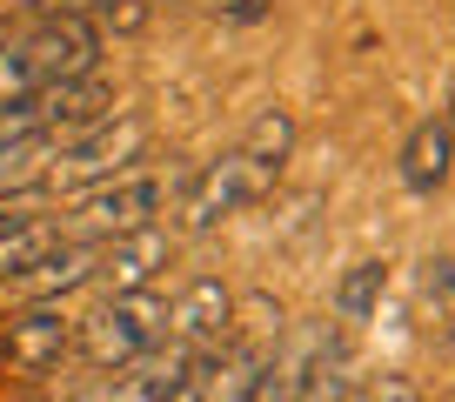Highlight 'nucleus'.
I'll list each match as a JSON object with an SVG mask.
<instances>
[{"label":"nucleus","mask_w":455,"mask_h":402,"mask_svg":"<svg viewBox=\"0 0 455 402\" xmlns=\"http://www.w3.org/2000/svg\"><path fill=\"white\" fill-rule=\"evenodd\" d=\"M94 68H100L94 20H41V28H28L20 41L0 47V108L34 100L68 81H94Z\"/></svg>","instance_id":"nucleus-1"},{"label":"nucleus","mask_w":455,"mask_h":402,"mask_svg":"<svg viewBox=\"0 0 455 402\" xmlns=\"http://www.w3.org/2000/svg\"><path fill=\"white\" fill-rule=\"evenodd\" d=\"M282 181L275 168H261V161H248L242 148L221 161H201V168H188L181 195H174V229L181 235H208L221 229L228 215H242V208H255L268 188Z\"/></svg>","instance_id":"nucleus-2"},{"label":"nucleus","mask_w":455,"mask_h":402,"mask_svg":"<svg viewBox=\"0 0 455 402\" xmlns=\"http://www.w3.org/2000/svg\"><path fill=\"white\" fill-rule=\"evenodd\" d=\"M181 181H188V168L181 174H121V181H100V188H87V195H74V242H121V235H141V229H155V215L168 208L174 195H181Z\"/></svg>","instance_id":"nucleus-3"},{"label":"nucleus","mask_w":455,"mask_h":402,"mask_svg":"<svg viewBox=\"0 0 455 402\" xmlns=\"http://www.w3.org/2000/svg\"><path fill=\"white\" fill-rule=\"evenodd\" d=\"M168 335V302L161 295H108L87 322H74V356L87 369H128Z\"/></svg>","instance_id":"nucleus-4"},{"label":"nucleus","mask_w":455,"mask_h":402,"mask_svg":"<svg viewBox=\"0 0 455 402\" xmlns=\"http://www.w3.org/2000/svg\"><path fill=\"white\" fill-rule=\"evenodd\" d=\"M148 141H155V134H148L141 115H108L100 128L74 134L54 155V181L74 188V195H87V188H100V181H121V174H134V161L148 155Z\"/></svg>","instance_id":"nucleus-5"},{"label":"nucleus","mask_w":455,"mask_h":402,"mask_svg":"<svg viewBox=\"0 0 455 402\" xmlns=\"http://www.w3.org/2000/svg\"><path fill=\"white\" fill-rule=\"evenodd\" d=\"M228 322H235V288L221 275H195L168 302V342H181V349H221Z\"/></svg>","instance_id":"nucleus-6"},{"label":"nucleus","mask_w":455,"mask_h":402,"mask_svg":"<svg viewBox=\"0 0 455 402\" xmlns=\"http://www.w3.org/2000/svg\"><path fill=\"white\" fill-rule=\"evenodd\" d=\"M161 269H168V235L141 229V235H121V242H100L94 282L108 288V295H148Z\"/></svg>","instance_id":"nucleus-7"},{"label":"nucleus","mask_w":455,"mask_h":402,"mask_svg":"<svg viewBox=\"0 0 455 402\" xmlns=\"http://www.w3.org/2000/svg\"><path fill=\"white\" fill-rule=\"evenodd\" d=\"M7 356H14L20 369H60V362L74 356V316L60 309V302L20 309L14 329H7Z\"/></svg>","instance_id":"nucleus-8"},{"label":"nucleus","mask_w":455,"mask_h":402,"mask_svg":"<svg viewBox=\"0 0 455 402\" xmlns=\"http://www.w3.org/2000/svg\"><path fill=\"white\" fill-rule=\"evenodd\" d=\"M455 168V141L442 134V121H422V128L402 141V188L409 195H435Z\"/></svg>","instance_id":"nucleus-9"},{"label":"nucleus","mask_w":455,"mask_h":402,"mask_svg":"<svg viewBox=\"0 0 455 402\" xmlns=\"http://www.w3.org/2000/svg\"><path fill=\"white\" fill-rule=\"evenodd\" d=\"M261 362H268V356H248V349H228L221 342L208 356V369H201V382H195V396H188V402H255Z\"/></svg>","instance_id":"nucleus-10"},{"label":"nucleus","mask_w":455,"mask_h":402,"mask_svg":"<svg viewBox=\"0 0 455 402\" xmlns=\"http://www.w3.org/2000/svg\"><path fill=\"white\" fill-rule=\"evenodd\" d=\"M94 261H100L94 242H68V248H54V255H47L34 275H20L14 288H20V295H34V302H60L68 288L94 282Z\"/></svg>","instance_id":"nucleus-11"},{"label":"nucleus","mask_w":455,"mask_h":402,"mask_svg":"<svg viewBox=\"0 0 455 402\" xmlns=\"http://www.w3.org/2000/svg\"><path fill=\"white\" fill-rule=\"evenodd\" d=\"M54 248H68V235H60L54 215H34L20 221L14 235H0V282H20V275H34Z\"/></svg>","instance_id":"nucleus-12"},{"label":"nucleus","mask_w":455,"mask_h":402,"mask_svg":"<svg viewBox=\"0 0 455 402\" xmlns=\"http://www.w3.org/2000/svg\"><path fill=\"white\" fill-rule=\"evenodd\" d=\"M382 288H388V261H355V269L335 282V322L362 329V322L382 309Z\"/></svg>","instance_id":"nucleus-13"},{"label":"nucleus","mask_w":455,"mask_h":402,"mask_svg":"<svg viewBox=\"0 0 455 402\" xmlns=\"http://www.w3.org/2000/svg\"><path fill=\"white\" fill-rule=\"evenodd\" d=\"M54 155H60V141H47V134H7L0 128V195H14L41 168H54Z\"/></svg>","instance_id":"nucleus-14"},{"label":"nucleus","mask_w":455,"mask_h":402,"mask_svg":"<svg viewBox=\"0 0 455 402\" xmlns=\"http://www.w3.org/2000/svg\"><path fill=\"white\" fill-rule=\"evenodd\" d=\"M242 155L282 174V168H288V155H295V115H288V108H261L255 128H248V141H242Z\"/></svg>","instance_id":"nucleus-15"},{"label":"nucleus","mask_w":455,"mask_h":402,"mask_svg":"<svg viewBox=\"0 0 455 402\" xmlns=\"http://www.w3.org/2000/svg\"><path fill=\"white\" fill-rule=\"evenodd\" d=\"M195 7L214 14V20H228V28H255V20L275 14V0H195Z\"/></svg>","instance_id":"nucleus-16"},{"label":"nucleus","mask_w":455,"mask_h":402,"mask_svg":"<svg viewBox=\"0 0 455 402\" xmlns=\"http://www.w3.org/2000/svg\"><path fill=\"white\" fill-rule=\"evenodd\" d=\"M422 302H435V309L455 302V255H428L422 261Z\"/></svg>","instance_id":"nucleus-17"},{"label":"nucleus","mask_w":455,"mask_h":402,"mask_svg":"<svg viewBox=\"0 0 455 402\" xmlns=\"http://www.w3.org/2000/svg\"><path fill=\"white\" fill-rule=\"evenodd\" d=\"M94 28H114V34H134V28H148V0H108L94 14Z\"/></svg>","instance_id":"nucleus-18"},{"label":"nucleus","mask_w":455,"mask_h":402,"mask_svg":"<svg viewBox=\"0 0 455 402\" xmlns=\"http://www.w3.org/2000/svg\"><path fill=\"white\" fill-rule=\"evenodd\" d=\"M41 215V195L34 188H14V195H0V235H14L20 221H34Z\"/></svg>","instance_id":"nucleus-19"},{"label":"nucleus","mask_w":455,"mask_h":402,"mask_svg":"<svg viewBox=\"0 0 455 402\" xmlns=\"http://www.w3.org/2000/svg\"><path fill=\"white\" fill-rule=\"evenodd\" d=\"M28 7H41V20H94L108 0H28Z\"/></svg>","instance_id":"nucleus-20"},{"label":"nucleus","mask_w":455,"mask_h":402,"mask_svg":"<svg viewBox=\"0 0 455 402\" xmlns=\"http://www.w3.org/2000/svg\"><path fill=\"white\" fill-rule=\"evenodd\" d=\"M362 389H369V402H422L409 375H382V382H362Z\"/></svg>","instance_id":"nucleus-21"},{"label":"nucleus","mask_w":455,"mask_h":402,"mask_svg":"<svg viewBox=\"0 0 455 402\" xmlns=\"http://www.w3.org/2000/svg\"><path fill=\"white\" fill-rule=\"evenodd\" d=\"M442 134L455 141V81H449V100H442Z\"/></svg>","instance_id":"nucleus-22"},{"label":"nucleus","mask_w":455,"mask_h":402,"mask_svg":"<svg viewBox=\"0 0 455 402\" xmlns=\"http://www.w3.org/2000/svg\"><path fill=\"white\" fill-rule=\"evenodd\" d=\"M335 402H369V389H362V382H348V389H341Z\"/></svg>","instance_id":"nucleus-23"}]
</instances>
